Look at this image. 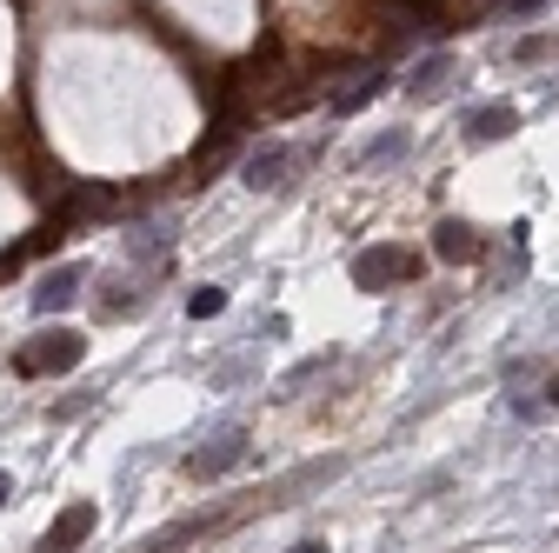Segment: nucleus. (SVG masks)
<instances>
[{"mask_svg":"<svg viewBox=\"0 0 559 553\" xmlns=\"http://www.w3.org/2000/svg\"><path fill=\"white\" fill-rule=\"evenodd\" d=\"M287 553H326V540H300V546H287Z\"/></svg>","mask_w":559,"mask_h":553,"instance_id":"2eb2a0df","label":"nucleus"},{"mask_svg":"<svg viewBox=\"0 0 559 553\" xmlns=\"http://www.w3.org/2000/svg\"><path fill=\"white\" fill-rule=\"evenodd\" d=\"M221 307H227V287H200V294H187V314H193V320L221 314Z\"/></svg>","mask_w":559,"mask_h":553,"instance_id":"ddd939ff","label":"nucleus"},{"mask_svg":"<svg viewBox=\"0 0 559 553\" xmlns=\"http://www.w3.org/2000/svg\"><path fill=\"white\" fill-rule=\"evenodd\" d=\"M513 127H520V114H513L507 101H493V107H466V120H460L466 148H493V141H507Z\"/></svg>","mask_w":559,"mask_h":553,"instance_id":"39448f33","label":"nucleus"},{"mask_svg":"<svg viewBox=\"0 0 559 553\" xmlns=\"http://www.w3.org/2000/svg\"><path fill=\"white\" fill-rule=\"evenodd\" d=\"M413 273H419V254H413V247H400V240H386V247H367V254H354V281H360L367 294L406 287Z\"/></svg>","mask_w":559,"mask_h":553,"instance_id":"f03ea898","label":"nucleus"},{"mask_svg":"<svg viewBox=\"0 0 559 553\" xmlns=\"http://www.w3.org/2000/svg\"><path fill=\"white\" fill-rule=\"evenodd\" d=\"M8 494H14V480H8V473H0V507H8Z\"/></svg>","mask_w":559,"mask_h":553,"instance_id":"dca6fc26","label":"nucleus"},{"mask_svg":"<svg viewBox=\"0 0 559 553\" xmlns=\"http://www.w3.org/2000/svg\"><path fill=\"white\" fill-rule=\"evenodd\" d=\"M94 527H100V507H94V501H67V507L53 514V527L40 533L34 553H74V546L94 540Z\"/></svg>","mask_w":559,"mask_h":553,"instance_id":"7ed1b4c3","label":"nucleus"},{"mask_svg":"<svg viewBox=\"0 0 559 553\" xmlns=\"http://www.w3.org/2000/svg\"><path fill=\"white\" fill-rule=\"evenodd\" d=\"M546 0H507V14H539Z\"/></svg>","mask_w":559,"mask_h":553,"instance_id":"4468645a","label":"nucleus"},{"mask_svg":"<svg viewBox=\"0 0 559 553\" xmlns=\"http://www.w3.org/2000/svg\"><path fill=\"white\" fill-rule=\"evenodd\" d=\"M74 294H81V267H53L47 281L34 287V307L40 314H60V307H74Z\"/></svg>","mask_w":559,"mask_h":553,"instance_id":"6e6552de","label":"nucleus"},{"mask_svg":"<svg viewBox=\"0 0 559 553\" xmlns=\"http://www.w3.org/2000/svg\"><path fill=\"white\" fill-rule=\"evenodd\" d=\"M81 361H87V340L74 327H47L40 340H27V348L14 354V374H27V380L34 374H74Z\"/></svg>","mask_w":559,"mask_h":553,"instance_id":"f257e3e1","label":"nucleus"},{"mask_svg":"<svg viewBox=\"0 0 559 553\" xmlns=\"http://www.w3.org/2000/svg\"><path fill=\"white\" fill-rule=\"evenodd\" d=\"M447 67H453L447 54H427V60H419V67H413V81H406V87H413L419 101H433V94H440V81H447Z\"/></svg>","mask_w":559,"mask_h":553,"instance_id":"9d476101","label":"nucleus"},{"mask_svg":"<svg viewBox=\"0 0 559 553\" xmlns=\"http://www.w3.org/2000/svg\"><path fill=\"white\" fill-rule=\"evenodd\" d=\"M433 254H440L447 267H466V260H479V234H473L466 221H440V227H433Z\"/></svg>","mask_w":559,"mask_h":553,"instance_id":"0eeeda50","label":"nucleus"},{"mask_svg":"<svg viewBox=\"0 0 559 553\" xmlns=\"http://www.w3.org/2000/svg\"><path fill=\"white\" fill-rule=\"evenodd\" d=\"M107 320H127V314H140V287H127V281H107V294L94 301Z\"/></svg>","mask_w":559,"mask_h":553,"instance_id":"9b49d317","label":"nucleus"},{"mask_svg":"<svg viewBox=\"0 0 559 553\" xmlns=\"http://www.w3.org/2000/svg\"><path fill=\"white\" fill-rule=\"evenodd\" d=\"M294 161H300V154H294V148H280V141L260 148V154L247 161V187H253V193H280V187H287V167H294Z\"/></svg>","mask_w":559,"mask_h":553,"instance_id":"423d86ee","label":"nucleus"},{"mask_svg":"<svg viewBox=\"0 0 559 553\" xmlns=\"http://www.w3.org/2000/svg\"><path fill=\"white\" fill-rule=\"evenodd\" d=\"M206 527H214V514H187V520H174V527H160L154 540H147V553H180L187 540H200Z\"/></svg>","mask_w":559,"mask_h":553,"instance_id":"1a4fd4ad","label":"nucleus"},{"mask_svg":"<svg viewBox=\"0 0 559 553\" xmlns=\"http://www.w3.org/2000/svg\"><path fill=\"white\" fill-rule=\"evenodd\" d=\"M247 434H221L214 447H200V454H187V473L193 480H221V473H234V467H247Z\"/></svg>","mask_w":559,"mask_h":553,"instance_id":"20e7f679","label":"nucleus"},{"mask_svg":"<svg viewBox=\"0 0 559 553\" xmlns=\"http://www.w3.org/2000/svg\"><path fill=\"white\" fill-rule=\"evenodd\" d=\"M400 154H406V133L393 127V133H380V141H367V154H360V161H367V167H380V161H400Z\"/></svg>","mask_w":559,"mask_h":553,"instance_id":"f8f14e48","label":"nucleus"}]
</instances>
